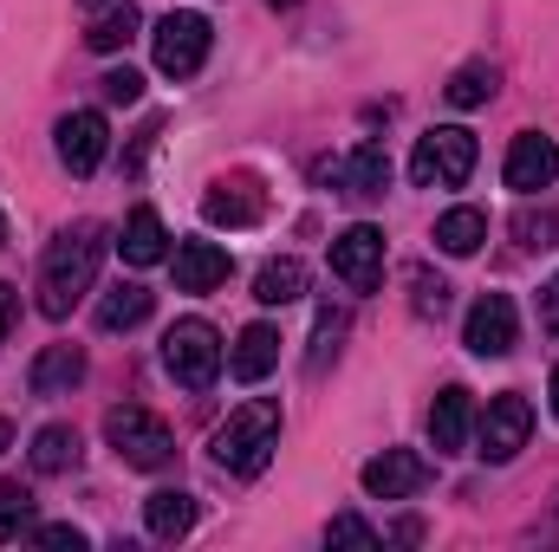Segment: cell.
<instances>
[{
  "mask_svg": "<svg viewBox=\"0 0 559 552\" xmlns=\"http://www.w3.org/2000/svg\"><path fill=\"white\" fill-rule=\"evenodd\" d=\"M325 547H384V533H378L365 514H338V520L325 527Z\"/></svg>",
  "mask_w": 559,
  "mask_h": 552,
  "instance_id": "29",
  "label": "cell"
},
{
  "mask_svg": "<svg viewBox=\"0 0 559 552\" xmlns=\"http://www.w3.org/2000/svg\"><path fill=\"white\" fill-rule=\"evenodd\" d=\"M26 520H33V488L0 481V547H7V540H20V533H26Z\"/></svg>",
  "mask_w": 559,
  "mask_h": 552,
  "instance_id": "27",
  "label": "cell"
},
{
  "mask_svg": "<svg viewBox=\"0 0 559 552\" xmlns=\"http://www.w3.org/2000/svg\"><path fill=\"white\" fill-rule=\"evenodd\" d=\"M169 267H176V292H215V286H228V248H215V241H182V248L169 254Z\"/></svg>",
  "mask_w": 559,
  "mask_h": 552,
  "instance_id": "16",
  "label": "cell"
},
{
  "mask_svg": "<svg viewBox=\"0 0 559 552\" xmlns=\"http://www.w3.org/2000/svg\"><path fill=\"white\" fill-rule=\"evenodd\" d=\"M0 248H7V215H0Z\"/></svg>",
  "mask_w": 559,
  "mask_h": 552,
  "instance_id": "38",
  "label": "cell"
},
{
  "mask_svg": "<svg viewBox=\"0 0 559 552\" xmlns=\"http://www.w3.org/2000/svg\"><path fill=\"white\" fill-rule=\"evenodd\" d=\"M79 13H85V46L92 52H124L143 26L138 0H79Z\"/></svg>",
  "mask_w": 559,
  "mask_h": 552,
  "instance_id": "13",
  "label": "cell"
},
{
  "mask_svg": "<svg viewBox=\"0 0 559 552\" xmlns=\"http://www.w3.org/2000/svg\"><path fill=\"white\" fill-rule=\"evenodd\" d=\"M462 345H468L475 358H508V351L521 345V312H514V299H508V292H481V299L468 305V319H462Z\"/></svg>",
  "mask_w": 559,
  "mask_h": 552,
  "instance_id": "8",
  "label": "cell"
},
{
  "mask_svg": "<svg viewBox=\"0 0 559 552\" xmlns=\"http://www.w3.org/2000/svg\"><path fill=\"white\" fill-rule=\"evenodd\" d=\"M143 527H150L156 540H182V533L195 527V494H182V488H156V494L143 501Z\"/></svg>",
  "mask_w": 559,
  "mask_h": 552,
  "instance_id": "22",
  "label": "cell"
},
{
  "mask_svg": "<svg viewBox=\"0 0 559 552\" xmlns=\"http://www.w3.org/2000/svg\"><path fill=\"white\" fill-rule=\"evenodd\" d=\"M338 338H345V312H319V332H312V371H325V358L338 351Z\"/></svg>",
  "mask_w": 559,
  "mask_h": 552,
  "instance_id": "31",
  "label": "cell"
},
{
  "mask_svg": "<svg viewBox=\"0 0 559 552\" xmlns=\"http://www.w3.org/2000/svg\"><path fill=\"white\" fill-rule=\"evenodd\" d=\"M547 397H554V416H559V371H554V384H547Z\"/></svg>",
  "mask_w": 559,
  "mask_h": 552,
  "instance_id": "37",
  "label": "cell"
},
{
  "mask_svg": "<svg viewBox=\"0 0 559 552\" xmlns=\"http://www.w3.org/2000/svg\"><path fill=\"white\" fill-rule=\"evenodd\" d=\"M274 448H280V404L274 397H254V404L228 410V422L209 435L215 468H222V475H241V481H254V475L274 461Z\"/></svg>",
  "mask_w": 559,
  "mask_h": 552,
  "instance_id": "2",
  "label": "cell"
},
{
  "mask_svg": "<svg viewBox=\"0 0 559 552\" xmlns=\"http://www.w3.org/2000/svg\"><path fill=\"white\" fill-rule=\"evenodd\" d=\"M33 547H52V552H85V533H79V527H33Z\"/></svg>",
  "mask_w": 559,
  "mask_h": 552,
  "instance_id": "33",
  "label": "cell"
},
{
  "mask_svg": "<svg viewBox=\"0 0 559 552\" xmlns=\"http://www.w3.org/2000/svg\"><path fill=\"white\" fill-rule=\"evenodd\" d=\"M52 143H59V163L72 176H92L105 163V149H111V124H105V111H72V118H59Z\"/></svg>",
  "mask_w": 559,
  "mask_h": 552,
  "instance_id": "12",
  "label": "cell"
},
{
  "mask_svg": "<svg viewBox=\"0 0 559 552\" xmlns=\"http://www.w3.org/2000/svg\"><path fill=\"white\" fill-rule=\"evenodd\" d=\"M468 435H475V397H468L462 384H449V391L429 404V448H436V455H462Z\"/></svg>",
  "mask_w": 559,
  "mask_h": 552,
  "instance_id": "14",
  "label": "cell"
},
{
  "mask_svg": "<svg viewBox=\"0 0 559 552\" xmlns=\"http://www.w3.org/2000/svg\"><path fill=\"white\" fill-rule=\"evenodd\" d=\"M501 176H508V189H514V195H540V189H554V182H559V143L540 137V131H521V137L508 143Z\"/></svg>",
  "mask_w": 559,
  "mask_h": 552,
  "instance_id": "11",
  "label": "cell"
},
{
  "mask_svg": "<svg viewBox=\"0 0 559 552\" xmlns=\"http://www.w3.org/2000/svg\"><path fill=\"white\" fill-rule=\"evenodd\" d=\"M365 494L371 501H411V494H423L429 488V461H423L417 448H384V455H371L365 461Z\"/></svg>",
  "mask_w": 559,
  "mask_h": 552,
  "instance_id": "10",
  "label": "cell"
},
{
  "mask_svg": "<svg viewBox=\"0 0 559 552\" xmlns=\"http://www.w3.org/2000/svg\"><path fill=\"white\" fill-rule=\"evenodd\" d=\"M495 85H501V72H495L488 59H468V65L442 85V98H449L455 111H475V105H488V98H495Z\"/></svg>",
  "mask_w": 559,
  "mask_h": 552,
  "instance_id": "26",
  "label": "cell"
},
{
  "mask_svg": "<svg viewBox=\"0 0 559 552\" xmlns=\"http://www.w3.org/2000/svg\"><path fill=\"white\" fill-rule=\"evenodd\" d=\"M481 241H488V215H481V208H449V215L436 221V248L455 254V261L481 254Z\"/></svg>",
  "mask_w": 559,
  "mask_h": 552,
  "instance_id": "24",
  "label": "cell"
},
{
  "mask_svg": "<svg viewBox=\"0 0 559 552\" xmlns=\"http://www.w3.org/2000/svg\"><path fill=\"white\" fill-rule=\"evenodd\" d=\"M475 131H462V124H436V131H423L417 149H411V182L417 189H462L468 176H475Z\"/></svg>",
  "mask_w": 559,
  "mask_h": 552,
  "instance_id": "3",
  "label": "cell"
},
{
  "mask_svg": "<svg viewBox=\"0 0 559 552\" xmlns=\"http://www.w3.org/2000/svg\"><path fill=\"white\" fill-rule=\"evenodd\" d=\"M209 46H215V26H209V13H195V7L163 13L156 33H150V52H156V72H163V79H195V72L209 65Z\"/></svg>",
  "mask_w": 559,
  "mask_h": 552,
  "instance_id": "4",
  "label": "cell"
},
{
  "mask_svg": "<svg viewBox=\"0 0 559 552\" xmlns=\"http://www.w3.org/2000/svg\"><path fill=\"white\" fill-rule=\"evenodd\" d=\"M105 442L118 448L124 468H143V475H156V468L176 461V435H169V422L150 416V410H138V404H118V410L105 416Z\"/></svg>",
  "mask_w": 559,
  "mask_h": 552,
  "instance_id": "6",
  "label": "cell"
},
{
  "mask_svg": "<svg viewBox=\"0 0 559 552\" xmlns=\"http://www.w3.org/2000/svg\"><path fill=\"white\" fill-rule=\"evenodd\" d=\"M267 7H293V0H267Z\"/></svg>",
  "mask_w": 559,
  "mask_h": 552,
  "instance_id": "39",
  "label": "cell"
},
{
  "mask_svg": "<svg viewBox=\"0 0 559 552\" xmlns=\"http://www.w3.org/2000/svg\"><path fill=\"white\" fill-rule=\"evenodd\" d=\"M79 429L72 422H46L39 435H33V448H26V461H33V475H72L79 468Z\"/></svg>",
  "mask_w": 559,
  "mask_h": 552,
  "instance_id": "21",
  "label": "cell"
},
{
  "mask_svg": "<svg viewBox=\"0 0 559 552\" xmlns=\"http://www.w3.org/2000/svg\"><path fill=\"white\" fill-rule=\"evenodd\" d=\"M163 371L182 384V391H209L222 377V332L209 319H176L163 332Z\"/></svg>",
  "mask_w": 559,
  "mask_h": 552,
  "instance_id": "5",
  "label": "cell"
},
{
  "mask_svg": "<svg viewBox=\"0 0 559 552\" xmlns=\"http://www.w3.org/2000/svg\"><path fill=\"white\" fill-rule=\"evenodd\" d=\"M274 364H280V332L261 319V325H248V332L235 338V351H228V371H235L241 384H261Z\"/></svg>",
  "mask_w": 559,
  "mask_h": 552,
  "instance_id": "20",
  "label": "cell"
},
{
  "mask_svg": "<svg viewBox=\"0 0 559 552\" xmlns=\"http://www.w3.org/2000/svg\"><path fill=\"white\" fill-rule=\"evenodd\" d=\"M254 299H261V305H293V299H306V261H293V254L267 261V267L254 274Z\"/></svg>",
  "mask_w": 559,
  "mask_h": 552,
  "instance_id": "25",
  "label": "cell"
},
{
  "mask_svg": "<svg viewBox=\"0 0 559 552\" xmlns=\"http://www.w3.org/2000/svg\"><path fill=\"white\" fill-rule=\"evenodd\" d=\"M98 92H105L111 105H138V98H143V72L118 65V72H105V79H98Z\"/></svg>",
  "mask_w": 559,
  "mask_h": 552,
  "instance_id": "32",
  "label": "cell"
},
{
  "mask_svg": "<svg viewBox=\"0 0 559 552\" xmlns=\"http://www.w3.org/2000/svg\"><path fill=\"white\" fill-rule=\"evenodd\" d=\"M332 274L352 292H378L384 286V235L371 221H352L345 235H332Z\"/></svg>",
  "mask_w": 559,
  "mask_h": 552,
  "instance_id": "9",
  "label": "cell"
},
{
  "mask_svg": "<svg viewBox=\"0 0 559 552\" xmlns=\"http://www.w3.org/2000/svg\"><path fill=\"white\" fill-rule=\"evenodd\" d=\"M150 305H156V292L138 286V279H124V286H111L105 299H98V332H131L150 319Z\"/></svg>",
  "mask_w": 559,
  "mask_h": 552,
  "instance_id": "23",
  "label": "cell"
},
{
  "mask_svg": "<svg viewBox=\"0 0 559 552\" xmlns=\"http://www.w3.org/2000/svg\"><path fill=\"white\" fill-rule=\"evenodd\" d=\"M26 384H33V397H72L85 384V351L79 345H46L26 371Z\"/></svg>",
  "mask_w": 559,
  "mask_h": 552,
  "instance_id": "17",
  "label": "cell"
},
{
  "mask_svg": "<svg viewBox=\"0 0 559 552\" xmlns=\"http://www.w3.org/2000/svg\"><path fill=\"white\" fill-rule=\"evenodd\" d=\"M202 221L209 228H254L261 221V189L254 182H215L202 195Z\"/></svg>",
  "mask_w": 559,
  "mask_h": 552,
  "instance_id": "18",
  "label": "cell"
},
{
  "mask_svg": "<svg viewBox=\"0 0 559 552\" xmlns=\"http://www.w3.org/2000/svg\"><path fill=\"white\" fill-rule=\"evenodd\" d=\"M540 319H547V332H559V274L547 279V292H540Z\"/></svg>",
  "mask_w": 559,
  "mask_h": 552,
  "instance_id": "34",
  "label": "cell"
},
{
  "mask_svg": "<svg viewBox=\"0 0 559 552\" xmlns=\"http://www.w3.org/2000/svg\"><path fill=\"white\" fill-rule=\"evenodd\" d=\"M319 176H332L345 195H384L391 189V156H384V143H358L345 163H325Z\"/></svg>",
  "mask_w": 559,
  "mask_h": 552,
  "instance_id": "15",
  "label": "cell"
},
{
  "mask_svg": "<svg viewBox=\"0 0 559 552\" xmlns=\"http://www.w3.org/2000/svg\"><path fill=\"white\" fill-rule=\"evenodd\" d=\"M118 254H124L131 267H156V261H169V228H163L156 208H131V215H124Z\"/></svg>",
  "mask_w": 559,
  "mask_h": 552,
  "instance_id": "19",
  "label": "cell"
},
{
  "mask_svg": "<svg viewBox=\"0 0 559 552\" xmlns=\"http://www.w3.org/2000/svg\"><path fill=\"white\" fill-rule=\"evenodd\" d=\"M7 332H13V286L0 279V345H7Z\"/></svg>",
  "mask_w": 559,
  "mask_h": 552,
  "instance_id": "35",
  "label": "cell"
},
{
  "mask_svg": "<svg viewBox=\"0 0 559 552\" xmlns=\"http://www.w3.org/2000/svg\"><path fill=\"white\" fill-rule=\"evenodd\" d=\"M411 305H417V319H442L449 312V286L429 279V267H411Z\"/></svg>",
  "mask_w": 559,
  "mask_h": 552,
  "instance_id": "28",
  "label": "cell"
},
{
  "mask_svg": "<svg viewBox=\"0 0 559 552\" xmlns=\"http://www.w3.org/2000/svg\"><path fill=\"white\" fill-rule=\"evenodd\" d=\"M7 448H13V422L0 416V455H7Z\"/></svg>",
  "mask_w": 559,
  "mask_h": 552,
  "instance_id": "36",
  "label": "cell"
},
{
  "mask_svg": "<svg viewBox=\"0 0 559 552\" xmlns=\"http://www.w3.org/2000/svg\"><path fill=\"white\" fill-rule=\"evenodd\" d=\"M98 261H105V228L98 221H72L39 261V312L46 319H72V305L98 286Z\"/></svg>",
  "mask_w": 559,
  "mask_h": 552,
  "instance_id": "1",
  "label": "cell"
},
{
  "mask_svg": "<svg viewBox=\"0 0 559 552\" xmlns=\"http://www.w3.org/2000/svg\"><path fill=\"white\" fill-rule=\"evenodd\" d=\"M475 429H481V461H514L521 448H527V435H534V404L521 397V391H501L488 410L475 416Z\"/></svg>",
  "mask_w": 559,
  "mask_h": 552,
  "instance_id": "7",
  "label": "cell"
},
{
  "mask_svg": "<svg viewBox=\"0 0 559 552\" xmlns=\"http://www.w3.org/2000/svg\"><path fill=\"white\" fill-rule=\"evenodd\" d=\"M514 235H521V248H559V215L547 208V215H514Z\"/></svg>",
  "mask_w": 559,
  "mask_h": 552,
  "instance_id": "30",
  "label": "cell"
}]
</instances>
